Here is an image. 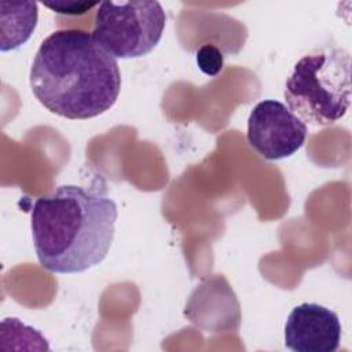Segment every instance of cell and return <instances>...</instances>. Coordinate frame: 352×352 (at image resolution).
<instances>
[{
  "mask_svg": "<svg viewBox=\"0 0 352 352\" xmlns=\"http://www.w3.org/2000/svg\"><path fill=\"white\" fill-rule=\"evenodd\" d=\"M36 99L67 120H88L110 110L121 91L117 59L78 29L52 32L40 44L29 74Z\"/></svg>",
  "mask_w": 352,
  "mask_h": 352,
  "instance_id": "6da1fadb",
  "label": "cell"
},
{
  "mask_svg": "<svg viewBox=\"0 0 352 352\" xmlns=\"http://www.w3.org/2000/svg\"><path fill=\"white\" fill-rule=\"evenodd\" d=\"M117 216L116 202L99 188L65 184L37 198L30 226L40 265L54 274H78L100 264Z\"/></svg>",
  "mask_w": 352,
  "mask_h": 352,
  "instance_id": "7a4b0ae2",
  "label": "cell"
},
{
  "mask_svg": "<svg viewBox=\"0 0 352 352\" xmlns=\"http://www.w3.org/2000/svg\"><path fill=\"white\" fill-rule=\"evenodd\" d=\"M283 96L302 122L327 126L341 120L351 104V55L338 47H320L293 66Z\"/></svg>",
  "mask_w": 352,
  "mask_h": 352,
  "instance_id": "3957f363",
  "label": "cell"
},
{
  "mask_svg": "<svg viewBox=\"0 0 352 352\" xmlns=\"http://www.w3.org/2000/svg\"><path fill=\"white\" fill-rule=\"evenodd\" d=\"M166 14L157 0L100 1L92 36L116 59L142 58L160 43Z\"/></svg>",
  "mask_w": 352,
  "mask_h": 352,
  "instance_id": "277c9868",
  "label": "cell"
},
{
  "mask_svg": "<svg viewBox=\"0 0 352 352\" xmlns=\"http://www.w3.org/2000/svg\"><path fill=\"white\" fill-rule=\"evenodd\" d=\"M307 133L305 122L275 99L260 100L248 117V143L268 161L296 154L305 143Z\"/></svg>",
  "mask_w": 352,
  "mask_h": 352,
  "instance_id": "5b68a950",
  "label": "cell"
},
{
  "mask_svg": "<svg viewBox=\"0 0 352 352\" xmlns=\"http://www.w3.org/2000/svg\"><path fill=\"white\" fill-rule=\"evenodd\" d=\"M341 341L338 315L316 302L292 309L285 324V345L293 352H334Z\"/></svg>",
  "mask_w": 352,
  "mask_h": 352,
  "instance_id": "8992f818",
  "label": "cell"
},
{
  "mask_svg": "<svg viewBox=\"0 0 352 352\" xmlns=\"http://www.w3.org/2000/svg\"><path fill=\"white\" fill-rule=\"evenodd\" d=\"M1 43L3 52L12 51L25 44L37 26L38 10L36 1L0 3Z\"/></svg>",
  "mask_w": 352,
  "mask_h": 352,
  "instance_id": "52a82bcc",
  "label": "cell"
},
{
  "mask_svg": "<svg viewBox=\"0 0 352 352\" xmlns=\"http://www.w3.org/2000/svg\"><path fill=\"white\" fill-rule=\"evenodd\" d=\"M195 60H197L199 70L209 77L217 76L223 70V66H224V55L213 44L201 45L197 51Z\"/></svg>",
  "mask_w": 352,
  "mask_h": 352,
  "instance_id": "ba28073f",
  "label": "cell"
},
{
  "mask_svg": "<svg viewBox=\"0 0 352 352\" xmlns=\"http://www.w3.org/2000/svg\"><path fill=\"white\" fill-rule=\"evenodd\" d=\"M43 6L52 10L56 14H62V15H81L85 14L87 11H89L92 7L99 6L98 1H65V0H59V1H43Z\"/></svg>",
  "mask_w": 352,
  "mask_h": 352,
  "instance_id": "9c48e42d",
  "label": "cell"
}]
</instances>
